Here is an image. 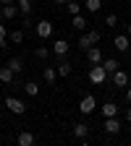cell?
<instances>
[{"instance_id":"cell-1","label":"cell","mask_w":131,"mask_h":146,"mask_svg":"<svg viewBox=\"0 0 131 146\" xmlns=\"http://www.w3.org/2000/svg\"><path fill=\"white\" fill-rule=\"evenodd\" d=\"M89 81L95 84V86H102V84L107 81V70L102 68V63H97V65L89 68Z\"/></svg>"},{"instance_id":"cell-2","label":"cell","mask_w":131,"mask_h":146,"mask_svg":"<svg viewBox=\"0 0 131 146\" xmlns=\"http://www.w3.org/2000/svg\"><path fill=\"white\" fill-rule=\"evenodd\" d=\"M3 104L8 107V112H13V115H24V112H26V104H24L21 99H16V97H5Z\"/></svg>"},{"instance_id":"cell-3","label":"cell","mask_w":131,"mask_h":146,"mask_svg":"<svg viewBox=\"0 0 131 146\" xmlns=\"http://www.w3.org/2000/svg\"><path fill=\"white\" fill-rule=\"evenodd\" d=\"M95 110H97V102H95V97H92V94L81 97V102H79V112H81V115H92Z\"/></svg>"},{"instance_id":"cell-4","label":"cell","mask_w":131,"mask_h":146,"mask_svg":"<svg viewBox=\"0 0 131 146\" xmlns=\"http://www.w3.org/2000/svg\"><path fill=\"white\" fill-rule=\"evenodd\" d=\"M34 31H37V36H40V39H47V36H52V24L42 18V21L34 24Z\"/></svg>"},{"instance_id":"cell-5","label":"cell","mask_w":131,"mask_h":146,"mask_svg":"<svg viewBox=\"0 0 131 146\" xmlns=\"http://www.w3.org/2000/svg\"><path fill=\"white\" fill-rule=\"evenodd\" d=\"M110 76H113V84H116V86H123V89H126V86L131 84V76H128L123 68H118L116 73H110Z\"/></svg>"},{"instance_id":"cell-6","label":"cell","mask_w":131,"mask_h":146,"mask_svg":"<svg viewBox=\"0 0 131 146\" xmlns=\"http://www.w3.org/2000/svg\"><path fill=\"white\" fill-rule=\"evenodd\" d=\"M113 47H116L118 52H128V47H131V36H128V34H118L116 39H113Z\"/></svg>"},{"instance_id":"cell-7","label":"cell","mask_w":131,"mask_h":146,"mask_svg":"<svg viewBox=\"0 0 131 146\" xmlns=\"http://www.w3.org/2000/svg\"><path fill=\"white\" fill-rule=\"evenodd\" d=\"M68 47H71V44H68L66 39H55V42H52V47H50V52H52V55H58V58H66Z\"/></svg>"},{"instance_id":"cell-8","label":"cell","mask_w":131,"mask_h":146,"mask_svg":"<svg viewBox=\"0 0 131 146\" xmlns=\"http://www.w3.org/2000/svg\"><path fill=\"white\" fill-rule=\"evenodd\" d=\"M16 143H18V146H34V143H37V136L29 133V131H21V133L16 136Z\"/></svg>"},{"instance_id":"cell-9","label":"cell","mask_w":131,"mask_h":146,"mask_svg":"<svg viewBox=\"0 0 131 146\" xmlns=\"http://www.w3.org/2000/svg\"><path fill=\"white\" fill-rule=\"evenodd\" d=\"M123 128V123L118 120V117H105V133H110V136H116L118 131Z\"/></svg>"},{"instance_id":"cell-10","label":"cell","mask_w":131,"mask_h":146,"mask_svg":"<svg viewBox=\"0 0 131 146\" xmlns=\"http://www.w3.org/2000/svg\"><path fill=\"white\" fill-rule=\"evenodd\" d=\"M102 58H105V55H102V50H100V47H95V44H92V47L87 50V60H89L92 65H97V63H102Z\"/></svg>"},{"instance_id":"cell-11","label":"cell","mask_w":131,"mask_h":146,"mask_svg":"<svg viewBox=\"0 0 131 146\" xmlns=\"http://www.w3.org/2000/svg\"><path fill=\"white\" fill-rule=\"evenodd\" d=\"M42 78H45V84H47V86H52V84H55V78H58V70L50 68V65H42Z\"/></svg>"},{"instance_id":"cell-12","label":"cell","mask_w":131,"mask_h":146,"mask_svg":"<svg viewBox=\"0 0 131 146\" xmlns=\"http://www.w3.org/2000/svg\"><path fill=\"white\" fill-rule=\"evenodd\" d=\"M16 81V73L8 65H0V84H13Z\"/></svg>"},{"instance_id":"cell-13","label":"cell","mask_w":131,"mask_h":146,"mask_svg":"<svg viewBox=\"0 0 131 146\" xmlns=\"http://www.w3.org/2000/svg\"><path fill=\"white\" fill-rule=\"evenodd\" d=\"M87 24H89V21H87V18H84L81 13H76V16H71V26L76 29V31H87Z\"/></svg>"},{"instance_id":"cell-14","label":"cell","mask_w":131,"mask_h":146,"mask_svg":"<svg viewBox=\"0 0 131 146\" xmlns=\"http://www.w3.org/2000/svg\"><path fill=\"white\" fill-rule=\"evenodd\" d=\"M102 117H118V104L116 102H105L102 104Z\"/></svg>"},{"instance_id":"cell-15","label":"cell","mask_w":131,"mask_h":146,"mask_svg":"<svg viewBox=\"0 0 131 146\" xmlns=\"http://www.w3.org/2000/svg\"><path fill=\"white\" fill-rule=\"evenodd\" d=\"M13 73H16V76H21V73H24V63H21V58H8V63H5Z\"/></svg>"},{"instance_id":"cell-16","label":"cell","mask_w":131,"mask_h":146,"mask_svg":"<svg viewBox=\"0 0 131 146\" xmlns=\"http://www.w3.org/2000/svg\"><path fill=\"white\" fill-rule=\"evenodd\" d=\"M102 68L107 70V76H110V73H116V70L121 68V63H118L116 58H102Z\"/></svg>"},{"instance_id":"cell-17","label":"cell","mask_w":131,"mask_h":146,"mask_svg":"<svg viewBox=\"0 0 131 146\" xmlns=\"http://www.w3.org/2000/svg\"><path fill=\"white\" fill-rule=\"evenodd\" d=\"M55 70H58V76H60V78H66V76H71L73 65H71L68 60H60V63H58V68H55Z\"/></svg>"},{"instance_id":"cell-18","label":"cell","mask_w":131,"mask_h":146,"mask_svg":"<svg viewBox=\"0 0 131 146\" xmlns=\"http://www.w3.org/2000/svg\"><path fill=\"white\" fill-rule=\"evenodd\" d=\"M24 39H26L24 29H16V31H11V34H8V42H11V44H21Z\"/></svg>"},{"instance_id":"cell-19","label":"cell","mask_w":131,"mask_h":146,"mask_svg":"<svg viewBox=\"0 0 131 146\" xmlns=\"http://www.w3.org/2000/svg\"><path fill=\"white\" fill-rule=\"evenodd\" d=\"M71 133L76 136V138H87V133H89V125H87V123H76Z\"/></svg>"},{"instance_id":"cell-20","label":"cell","mask_w":131,"mask_h":146,"mask_svg":"<svg viewBox=\"0 0 131 146\" xmlns=\"http://www.w3.org/2000/svg\"><path fill=\"white\" fill-rule=\"evenodd\" d=\"M16 13H18V5L16 3H11V5H3V18H16Z\"/></svg>"},{"instance_id":"cell-21","label":"cell","mask_w":131,"mask_h":146,"mask_svg":"<svg viewBox=\"0 0 131 146\" xmlns=\"http://www.w3.org/2000/svg\"><path fill=\"white\" fill-rule=\"evenodd\" d=\"M24 91H26L29 97H37V94H40V84H34V81H26V84H24Z\"/></svg>"},{"instance_id":"cell-22","label":"cell","mask_w":131,"mask_h":146,"mask_svg":"<svg viewBox=\"0 0 131 146\" xmlns=\"http://www.w3.org/2000/svg\"><path fill=\"white\" fill-rule=\"evenodd\" d=\"M76 44H79V50H81V52H87V50L92 47V39H89V36H87V31H84V34L79 36V42H76Z\"/></svg>"},{"instance_id":"cell-23","label":"cell","mask_w":131,"mask_h":146,"mask_svg":"<svg viewBox=\"0 0 131 146\" xmlns=\"http://www.w3.org/2000/svg\"><path fill=\"white\" fill-rule=\"evenodd\" d=\"M84 8H87L89 13H97V11L102 8V0H87V3H84Z\"/></svg>"},{"instance_id":"cell-24","label":"cell","mask_w":131,"mask_h":146,"mask_svg":"<svg viewBox=\"0 0 131 146\" xmlns=\"http://www.w3.org/2000/svg\"><path fill=\"white\" fill-rule=\"evenodd\" d=\"M16 5H18V11H21L24 16L32 13V0H16Z\"/></svg>"},{"instance_id":"cell-25","label":"cell","mask_w":131,"mask_h":146,"mask_svg":"<svg viewBox=\"0 0 131 146\" xmlns=\"http://www.w3.org/2000/svg\"><path fill=\"white\" fill-rule=\"evenodd\" d=\"M34 58H40V60L45 63V60L50 58V50H47V47H37V50H34Z\"/></svg>"},{"instance_id":"cell-26","label":"cell","mask_w":131,"mask_h":146,"mask_svg":"<svg viewBox=\"0 0 131 146\" xmlns=\"http://www.w3.org/2000/svg\"><path fill=\"white\" fill-rule=\"evenodd\" d=\"M66 8H68V13H71V16L81 13V3H73V0H68V3H66Z\"/></svg>"},{"instance_id":"cell-27","label":"cell","mask_w":131,"mask_h":146,"mask_svg":"<svg viewBox=\"0 0 131 146\" xmlns=\"http://www.w3.org/2000/svg\"><path fill=\"white\" fill-rule=\"evenodd\" d=\"M0 47H8V29H5V24H0Z\"/></svg>"},{"instance_id":"cell-28","label":"cell","mask_w":131,"mask_h":146,"mask_svg":"<svg viewBox=\"0 0 131 146\" xmlns=\"http://www.w3.org/2000/svg\"><path fill=\"white\" fill-rule=\"evenodd\" d=\"M105 26H118V16L116 13H107L105 16Z\"/></svg>"},{"instance_id":"cell-29","label":"cell","mask_w":131,"mask_h":146,"mask_svg":"<svg viewBox=\"0 0 131 146\" xmlns=\"http://www.w3.org/2000/svg\"><path fill=\"white\" fill-rule=\"evenodd\" d=\"M87 36L92 39V44H97V42H100V31H97V29H89V31H87Z\"/></svg>"},{"instance_id":"cell-30","label":"cell","mask_w":131,"mask_h":146,"mask_svg":"<svg viewBox=\"0 0 131 146\" xmlns=\"http://www.w3.org/2000/svg\"><path fill=\"white\" fill-rule=\"evenodd\" d=\"M126 102L131 104V86H126Z\"/></svg>"},{"instance_id":"cell-31","label":"cell","mask_w":131,"mask_h":146,"mask_svg":"<svg viewBox=\"0 0 131 146\" xmlns=\"http://www.w3.org/2000/svg\"><path fill=\"white\" fill-rule=\"evenodd\" d=\"M126 123H131V107H126Z\"/></svg>"},{"instance_id":"cell-32","label":"cell","mask_w":131,"mask_h":146,"mask_svg":"<svg viewBox=\"0 0 131 146\" xmlns=\"http://www.w3.org/2000/svg\"><path fill=\"white\" fill-rule=\"evenodd\" d=\"M11 3H16V0H0V5H11Z\"/></svg>"},{"instance_id":"cell-33","label":"cell","mask_w":131,"mask_h":146,"mask_svg":"<svg viewBox=\"0 0 131 146\" xmlns=\"http://www.w3.org/2000/svg\"><path fill=\"white\" fill-rule=\"evenodd\" d=\"M126 34H128V36H131V24H128V26H126Z\"/></svg>"},{"instance_id":"cell-34","label":"cell","mask_w":131,"mask_h":146,"mask_svg":"<svg viewBox=\"0 0 131 146\" xmlns=\"http://www.w3.org/2000/svg\"><path fill=\"white\" fill-rule=\"evenodd\" d=\"M55 3H68V0H55Z\"/></svg>"}]
</instances>
